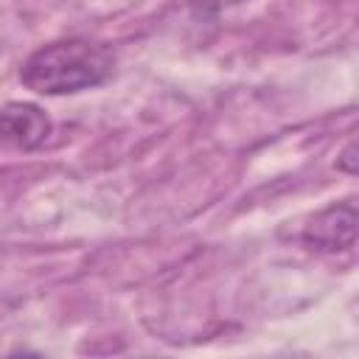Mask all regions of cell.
Here are the masks:
<instances>
[{
    "label": "cell",
    "mask_w": 359,
    "mask_h": 359,
    "mask_svg": "<svg viewBox=\"0 0 359 359\" xmlns=\"http://www.w3.org/2000/svg\"><path fill=\"white\" fill-rule=\"evenodd\" d=\"M112 67L115 56L104 42L70 36L36 48L22 62L20 81L39 95H73L104 84Z\"/></svg>",
    "instance_id": "6da1fadb"
},
{
    "label": "cell",
    "mask_w": 359,
    "mask_h": 359,
    "mask_svg": "<svg viewBox=\"0 0 359 359\" xmlns=\"http://www.w3.org/2000/svg\"><path fill=\"white\" fill-rule=\"evenodd\" d=\"M303 241L320 252H342L356 244V199L334 202L303 224Z\"/></svg>",
    "instance_id": "7a4b0ae2"
},
{
    "label": "cell",
    "mask_w": 359,
    "mask_h": 359,
    "mask_svg": "<svg viewBox=\"0 0 359 359\" xmlns=\"http://www.w3.org/2000/svg\"><path fill=\"white\" fill-rule=\"evenodd\" d=\"M50 135V118L28 101H8L0 107V149L31 151Z\"/></svg>",
    "instance_id": "3957f363"
},
{
    "label": "cell",
    "mask_w": 359,
    "mask_h": 359,
    "mask_svg": "<svg viewBox=\"0 0 359 359\" xmlns=\"http://www.w3.org/2000/svg\"><path fill=\"white\" fill-rule=\"evenodd\" d=\"M353 154H356V146H353V143H351V146H348V149H345V151H342V160H337V165H339V168H345V171H351V174H353V171H356V157H353Z\"/></svg>",
    "instance_id": "277c9868"
}]
</instances>
